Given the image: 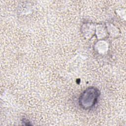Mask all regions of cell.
Returning <instances> with one entry per match:
<instances>
[{
    "label": "cell",
    "instance_id": "1",
    "mask_svg": "<svg viewBox=\"0 0 126 126\" xmlns=\"http://www.w3.org/2000/svg\"><path fill=\"white\" fill-rule=\"evenodd\" d=\"M98 95V90L94 88H89L81 95L80 98V103L82 107H85L87 109L92 107L96 102Z\"/></svg>",
    "mask_w": 126,
    "mask_h": 126
}]
</instances>
